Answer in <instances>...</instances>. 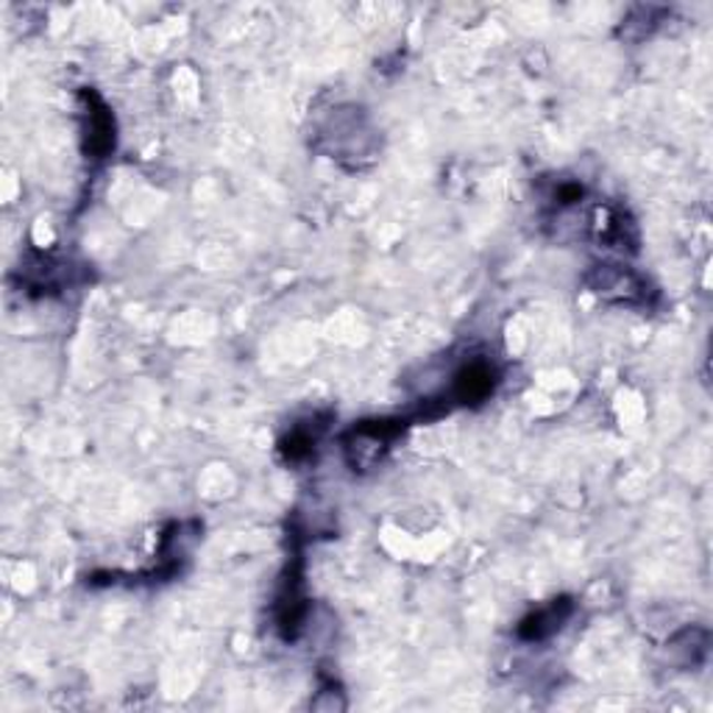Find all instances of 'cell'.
Masks as SVG:
<instances>
[{
  "label": "cell",
  "instance_id": "3957f363",
  "mask_svg": "<svg viewBox=\"0 0 713 713\" xmlns=\"http://www.w3.org/2000/svg\"><path fill=\"white\" fill-rule=\"evenodd\" d=\"M499 383L497 368L488 360H471L468 366H462L460 371L455 374V383H451V396H455L460 405H480L488 396L493 394Z\"/></svg>",
  "mask_w": 713,
  "mask_h": 713
},
{
  "label": "cell",
  "instance_id": "6da1fadb",
  "mask_svg": "<svg viewBox=\"0 0 713 713\" xmlns=\"http://www.w3.org/2000/svg\"><path fill=\"white\" fill-rule=\"evenodd\" d=\"M405 421H366L346 438V455L354 471H368L388 451L390 440L401 432Z\"/></svg>",
  "mask_w": 713,
  "mask_h": 713
},
{
  "label": "cell",
  "instance_id": "5b68a950",
  "mask_svg": "<svg viewBox=\"0 0 713 713\" xmlns=\"http://www.w3.org/2000/svg\"><path fill=\"white\" fill-rule=\"evenodd\" d=\"M571 617V602L569 600H554L552 605L541 608V611L530 613L524 622L519 624V635L524 641H541L549 639L552 633H558Z\"/></svg>",
  "mask_w": 713,
  "mask_h": 713
},
{
  "label": "cell",
  "instance_id": "7a4b0ae2",
  "mask_svg": "<svg viewBox=\"0 0 713 713\" xmlns=\"http://www.w3.org/2000/svg\"><path fill=\"white\" fill-rule=\"evenodd\" d=\"M588 285L602 298H611V302L619 304L644 302L646 291V282L630 268H622V265H597L588 276Z\"/></svg>",
  "mask_w": 713,
  "mask_h": 713
},
{
  "label": "cell",
  "instance_id": "8992f818",
  "mask_svg": "<svg viewBox=\"0 0 713 713\" xmlns=\"http://www.w3.org/2000/svg\"><path fill=\"white\" fill-rule=\"evenodd\" d=\"M315 440H318V435H315V429H307V427H296L291 435H287L285 440H282V451L287 455V460H304V457L313 455L315 449Z\"/></svg>",
  "mask_w": 713,
  "mask_h": 713
},
{
  "label": "cell",
  "instance_id": "277c9868",
  "mask_svg": "<svg viewBox=\"0 0 713 713\" xmlns=\"http://www.w3.org/2000/svg\"><path fill=\"white\" fill-rule=\"evenodd\" d=\"M86 101V151L95 160H103L114 149V121L95 92H81Z\"/></svg>",
  "mask_w": 713,
  "mask_h": 713
}]
</instances>
